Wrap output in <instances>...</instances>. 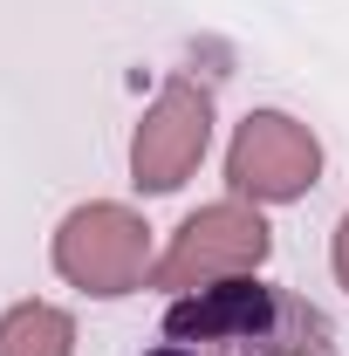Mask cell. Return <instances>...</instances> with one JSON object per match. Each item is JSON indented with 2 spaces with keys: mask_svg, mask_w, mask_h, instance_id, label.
Returning a JSON list of instances; mask_svg holds the SVG:
<instances>
[{
  "mask_svg": "<svg viewBox=\"0 0 349 356\" xmlns=\"http://www.w3.org/2000/svg\"><path fill=\"white\" fill-rule=\"evenodd\" d=\"M329 350H336V329L308 295L240 274V281L178 295L151 350L137 356H329Z\"/></svg>",
  "mask_w": 349,
  "mask_h": 356,
  "instance_id": "6da1fadb",
  "label": "cell"
},
{
  "mask_svg": "<svg viewBox=\"0 0 349 356\" xmlns=\"http://www.w3.org/2000/svg\"><path fill=\"white\" fill-rule=\"evenodd\" d=\"M274 254V233H267L261 206L254 199H213L199 213H185V226L172 233V247L151 261V288H213V281H240V274H261Z\"/></svg>",
  "mask_w": 349,
  "mask_h": 356,
  "instance_id": "7a4b0ae2",
  "label": "cell"
},
{
  "mask_svg": "<svg viewBox=\"0 0 349 356\" xmlns=\"http://www.w3.org/2000/svg\"><path fill=\"white\" fill-rule=\"evenodd\" d=\"M55 274L96 302H124L151 281V226L117 199H89L55 226Z\"/></svg>",
  "mask_w": 349,
  "mask_h": 356,
  "instance_id": "3957f363",
  "label": "cell"
},
{
  "mask_svg": "<svg viewBox=\"0 0 349 356\" xmlns=\"http://www.w3.org/2000/svg\"><path fill=\"white\" fill-rule=\"evenodd\" d=\"M226 185H233V199H254V206L308 199L322 185V144L288 110H254V117H240V131L226 144Z\"/></svg>",
  "mask_w": 349,
  "mask_h": 356,
  "instance_id": "277c9868",
  "label": "cell"
},
{
  "mask_svg": "<svg viewBox=\"0 0 349 356\" xmlns=\"http://www.w3.org/2000/svg\"><path fill=\"white\" fill-rule=\"evenodd\" d=\"M206 144H213V96L185 76H172L131 131V185L137 192H178L199 172Z\"/></svg>",
  "mask_w": 349,
  "mask_h": 356,
  "instance_id": "5b68a950",
  "label": "cell"
},
{
  "mask_svg": "<svg viewBox=\"0 0 349 356\" xmlns=\"http://www.w3.org/2000/svg\"><path fill=\"white\" fill-rule=\"evenodd\" d=\"M0 356H76V315L55 302H14L0 315Z\"/></svg>",
  "mask_w": 349,
  "mask_h": 356,
  "instance_id": "8992f818",
  "label": "cell"
},
{
  "mask_svg": "<svg viewBox=\"0 0 349 356\" xmlns=\"http://www.w3.org/2000/svg\"><path fill=\"white\" fill-rule=\"evenodd\" d=\"M329 267H336V281L349 288V213H343V226H336V247H329Z\"/></svg>",
  "mask_w": 349,
  "mask_h": 356,
  "instance_id": "52a82bcc",
  "label": "cell"
}]
</instances>
